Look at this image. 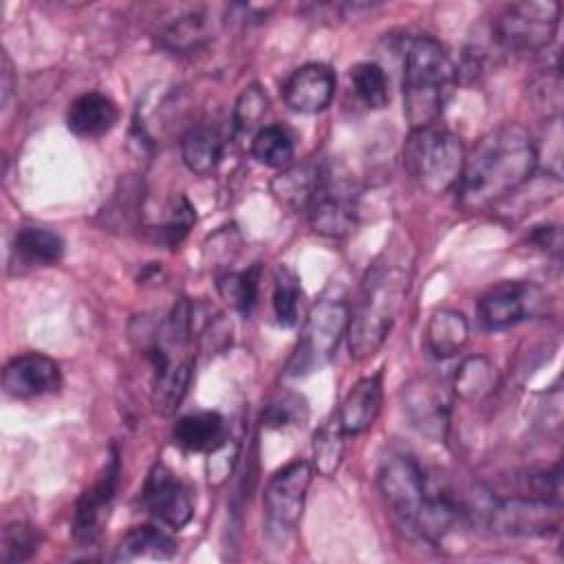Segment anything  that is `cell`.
Returning a JSON list of instances; mask_svg holds the SVG:
<instances>
[{"mask_svg":"<svg viewBox=\"0 0 564 564\" xmlns=\"http://www.w3.org/2000/svg\"><path fill=\"white\" fill-rule=\"evenodd\" d=\"M482 511L485 524L502 535L540 538L555 533L562 522V502L516 494L494 498Z\"/></svg>","mask_w":564,"mask_h":564,"instance_id":"cell-8","label":"cell"},{"mask_svg":"<svg viewBox=\"0 0 564 564\" xmlns=\"http://www.w3.org/2000/svg\"><path fill=\"white\" fill-rule=\"evenodd\" d=\"M469 339V322L460 311L441 308L432 313L425 328V346L436 359L458 355Z\"/></svg>","mask_w":564,"mask_h":564,"instance_id":"cell-20","label":"cell"},{"mask_svg":"<svg viewBox=\"0 0 564 564\" xmlns=\"http://www.w3.org/2000/svg\"><path fill=\"white\" fill-rule=\"evenodd\" d=\"M315 178H317V165L289 167L273 181V194L282 203H286L295 209L306 207L308 196L315 187Z\"/></svg>","mask_w":564,"mask_h":564,"instance_id":"cell-31","label":"cell"},{"mask_svg":"<svg viewBox=\"0 0 564 564\" xmlns=\"http://www.w3.org/2000/svg\"><path fill=\"white\" fill-rule=\"evenodd\" d=\"M496 388H498V370H496L494 361L487 359L485 355L467 357L458 366L456 377H454V392L463 401L478 403V401L491 397Z\"/></svg>","mask_w":564,"mask_h":564,"instance_id":"cell-25","label":"cell"},{"mask_svg":"<svg viewBox=\"0 0 564 564\" xmlns=\"http://www.w3.org/2000/svg\"><path fill=\"white\" fill-rule=\"evenodd\" d=\"M560 24V4L553 0H524L507 4L496 18L491 33L496 42L516 53H535L546 48Z\"/></svg>","mask_w":564,"mask_h":564,"instance_id":"cell-7","label":"cell"},{"mask_svg":"<svg viewBox=\"0 0 564 564\" xmlns=\"http://www.w3.org/2000/svg\"><path fill=\"white\" fill-rule=\"evenodd\" d=\"M300 280L297 275L286 269L278 267L273 278V313L280 326L291 328L297 324V308H300Z\"/></svg>","mask_w":564,"mask_h":564,"instance_id":"cell-32","label":"cell"},{"mask_svg":"<svg viewBox=\"0 0 564 564\" xmlns=\"http://www.w3.org/2000/svg\"><path fill=\"white\" fill-rule=\"evenodd\" d=\"M383 403V386H381V375H370L359 379L348 394L344 397L337 421L344 430L346 436H357L372 427L381 412Z\"/></svg>","mask_w":564,"mask_h":564,"instance_id":"cell-17","label":"cell"},{"mask_svg":"<svg viewBox=\"0 0 564 564\" xmlns=\"http://www.w3.org/2000/svg\"><path fill=\"white\" fill-rule=\"evenodd\" d=\"M225 432V421L214 410H200L181 416L174 423L172 441L183 452H207Z\"/></svg>","mask_w":564,"mask_h":564,"instance_id":"cell-21","label":"cell"},{"mask_svg":"<svg viewBox=\"0 0 564 564\" xmlns=\"http://www.w3.org/2000/svg\"><path fill=\"white\" fill-rule=\"evenodd\" d=\"M176 553V540L165 533L159 527L143 524L130 529L115 553V560H139V557H152V560H167Z\"/></svg>","mask_w":564,"mask_h":564,"instance_id":"cell-23","label":"cell"},{"mask_svg":"<svg viewBox=\"0 0 564 564\" xmlns=\"http://www.w3.org/2000/svg\"><path fill=\"white\" fill-rule=\"evenodd\" d=\"M59 381L57 361L42 352L18 355L2 370V388L13 399H33L53 392Z\"/></svg>","mask_w":564,"mask_h":564,"instance_id":"cell-15","label":"cell"},{"mask_svg":"<svg viewBox=\"0 0 564 564\" xmlns=\"http://www.w3.org/2000/svg\"><path fill=\"white\" fill-rule=\"evenodd\" d=\"M308 410L302 397L297 394H282L275 401H271L262 412V423L267 427H286L302 423L306 419Z\"/></svg>","mask_w":564,"mask_h":564,"instance_id":"cell-35","label":"cell"},{"mask_svg":"<svg viewBox=\"0 0 564 564\" xmlns=\"http://www.w3.org/2000/svg\"><path fill=\"white\" fill-rule=\"evenodd\" d=\"M531 240H533L540 249H544V251H560V245H562L560 229L553 227V225L535 227L533 234H531Z\"/></svg>","mask_w":564,"mask_h":564,"instance_id":"cell-37","label":"cell"},{"mask_svg":"<svg viewBox=\"0 0 564 564\" xmlns=\"http://www.w3.org/2000/svg\"><path fill=\"white\" fill-rule=\"evenodd\" d=\"M359 189L350 172L335 161L317 163L315 187L306 203L311 227L328 238H344L357 223Z\"/></svg>","mask_w":564,"mask_h":564,"instance_id":"cell-5","label":"cell"},{"mask_svg":"<svg viewBox=\"0 0 564 564\" xmlns=\"http://www.w3.org/2000/svg\"><path fill=\"white\" fill-rule=\"evenodd\" d=\"M269 110V99H267V93L258 86V84H251L247 86L238 99H236V106H234V134L236 137H247V134H256L262 126L260 121L264 119Z\"/></svg>","mask_w":564,"mask_h":564,"instance_id":"cell-30","label":"cell"},{"mask_svg":"<svg viewBox=\"0 0 564 564\" xmlns=\"http://www.w3.org/2000/svg\"><path fill=\"white\" fill-rule=\"evenodd\" d=\"M258 267H251L247 271H227L223 275H218L216 280V289L220 293V297L236 308L240 315H249L256 297H258Z\"/></svg>","mask_w":564,"mask_h":564,"instance_id":"cell-27","label":"cell"},{"mask_svg":"<svg viewBox=\"0 0 564 564\" xmlns=\"http://www.w3.org/2000/svg\"><path fill=\"white\" fill-rule=\"evenodd\" d=\"M42 535L37 531V527L29 524V522H11L4 527L2 531V553L0 560L4 564H15V562H26L35 555V551L40 549Z\"/></svg>","mask_w":564,"mask_h":564,"instance_id":"cell-33","label":"cell"},{"mask_svg":"<svg viewBox=\"0 0 564 564\" xmlns=\"http://www.w3.org/2000/svg\"><path fill=\"white\" fill-rule=\"evenodd\" d=\"M377 480L392 518L401 529L412 533L430 494L419 463L405 454H388L381 460Z\"/></svg>","mask_w":564,"mask_h":564,"instance_id":"cell-10","label":"cell"},{"mask_svg":"<svg viewBox=\"0 0 564 564\" xmlns=\"http://www.w3.org/2000/svg\"><path fill=\"white\" fill-rule=\"evenodd\" d=\"M119 119L117 104L104 93H84L75 97L66 112V126L75 137L99 139L115 128Z\"/></svg>","mask_w":564,"mask_h":564,"instance_id":"cell-18","label":"cell"},{"mask_svg":"<svg viewBox=\"0 0 564 564\" xmlns=\"http://www.w3.org/2000/svg\"><path fill=\"white\" fill-rule=\"evenodd\" d=\"M535 165L538 148L522 126L505 123L489 130L465 156L456 185L460 205L482 212L502 203L531 178Z\"/></svg>","mask_w":564,"mask_h":564,"instance_id":"cell-1","label":"cell"},{"mask_svg":"<svg viewBox=\"0 0 564 564\" xmlns=\"http://www.w3.org/2000/svg\"><path fill=\"white\" fill-rule=\"evenodd\" d=\"M207 460H205V469H207V478L212 485H223L229 474L234 471L238 456H240V438L236 434H227L223 432V436L205 452Z\"/></svg>","mask_w":564,"mask_h":564,"instance_id":"cell-34","label":"cell"},{"mask_svg":"<svg viewBox=\"0 0 564 564\" xmlns=\"http://www.w3.org/2000/svg\"><path fill=\"white\" fill-rule=\"evenodd\" d=\"M344 430L337 414L328 419L313 436V469L322 476H333L344 456Z\"/></svg>","mask_w":564,"mask_h":564,"instance_id":"cell-28","label":"cell"},{"mask_svg":"<svg viewBox=\"0 0 564 564\" xmlns=\"http://www.w3.org/2000/svg\"><path fill=\"white\" fill-rule=\"evenodd\" d=\"M141 500L152 518L172 529L185 527L194 516L192 489L163 463L148 471Z\"/></svg>","mask_w":564,"mask_h":564,"instance_id":"cell-12","label":"cell"},{"mask_svg":"<svg viewBox=\"0 0 564 564\" xmlns=\"http://www.w3.org/2000/svg\"><path fill=\"white\" fill-rule=\"evenodd\" d=\"M119 487V456L112 452L97 480L82 494L73 516V540L79 546H95L110 518V509Z\"/></svg>","mask_w":564,"mask_h":564,"instance_id":"cell-11","label":"cell"},{"mask_svg":"<svg viewBox=\"0 0 564 564\" xmlns=\"http://www.w3.org/2000/svg\"><path fill=\"white\" fill-rule=\"evenodd\" d=\"M350 308L341 297H322L313 304L300 330L297 346L286 361V375L302 377L324 368L348 333Z\"/></svg>","mask_w":564,"mask_h":564,"instance_id":"cell-6","label":"cell"},{"mask_svg":"<svg viewBox=\"0 0 564 564\" xmlns=\"http://www.w3.org/2000/svg\"><path fill=\"white\" fill-rule=\"evenodd\" d=\"M13 251L31 267H51L62 260L64 240L44 227H22L13 238Z\"/></svg>","mask_w":564,"mask_h":564,"instance_id":"cell-24","label":"cell"},{"mask_svg":"<svg viewBox=\"0 0 564 564\" xmlns=\"http://www.w3.org/2000/svg\"><path fill=\"white\" fill-rule=\"evenodd\" d=\"M194 223H196L194 207H192L185 198H178L176 205L172 207V212H170L165 225L161 227L163 240H165L170 247L181 245V240L187 236V231L192 229Z\"/></svg>","mask_w":564,"mask_h":564,"instance_id":"cell-36","label":"cell"},{"mask_svg":"<svg viewBox=\"0 0 564 564\" xmlns=\"http://www.w3.org/2000/svg\"><path fill=\"white\" fill-rule=\"evenodd\" d=\"M408 284L410 271L401 260L386 258L372 264L346 333L355 359H368L383 346L405 300Z\"/></svg>","mask_w":564,"mask_h":564,"instance_id":"cell-2","label":"cell"},{"mask_svg":"<svg viewBox=\"0 0 564 564\" xmlns=\"http://www.w3.org/2000/svg\"><path fill=\"white\" fill-rule=\"evenodd\" d=\"M214 35V20L209 18L207 11H187L178 18H174L172 22H167L161 33H159V42L163 48L178 53V55H187L194 53L198 48H203Z\"/></svg>","mask_w":564,"mask_h":564,"instance_id":"cell-19","label":"cell"},{"mask_svg":"<svg viewBox=\"0 0 564 564\" xmlns=\"http://www.w3.org/2000/svg\"><path fill=\"white\" fill-rule=\"evenodd\" d=\"M542 293L529 282H500L478 300V319L487 330H507L535 315Z\"/></svg>","mask_w":564,"mask_h":564,"instance_id":"cell-13","label":"cell"},{"mask_svg":"<svg viewBox=\"0 0 564 564\" xmlns=\"http://www.w3.org/2000/svg\"><path fill=\"white\" fill-rule=\"evenodd\" d=\"M223 148L225 139L214 126H196L181 141V156L189 172L205 176L220 163Z\"/></svg>","mask_w":564,"mask_h":564,"instance_id":"cell-22","label":"cell"},{"mask_svg":"<svg viewBox=\"0 0 564 564\" xmlns=\"http://www.w3.org/2000/svg\"><path fill=\"white\" fill-rule=\"evenodd\" d=\"M403 412L410 423L432 441H443L449 427V392L432 377H416L403 386Z\"/></svg>","mask_w":564,"mask_h":564,"instance_id":"cell-14","label":"cell"},{"mask_svg":"<svg viewBox=\"0 0 564 564\" xmlns=\"http://www.w3.org/2000/svg\"><path fill=\"white\" fill-rule=\"evenodd\" d=\"M350 84L359 101L372 110H379L388 104V77L383 68L375 62H361L350 68Z\"/></svg>","mask_w":564,"mask_h":564,"instance_id":"cell-29","label":"cell"},{"mask_svg":"<svg viewBox=\"0 0 564 564\" xmlns=\"http://www.w3.org/2000/svg\"><path fill=\"white\" fill-rule=\"evenodd\" d=\"M251 154L258 163L275 170H286L293 163V137L289 134L286 128L271 123L262 126L253 137H251Z\"/></svg>","mask_w":564,"mask_h":564,"instance_id":"cell-26","label":"cell"},{"mask_svg":"<svg viewBox=\"0 0 564 564\" xmlns=\"http://www.w3.org/2000/svg\"><path fill=\"white\" fill-rule=\"evenodd\" d=\"M313 467L306 460H293L278 469L264 489V524L269 538L284 542L300 524Z\"/></svg>","mask_w":564,"mask_h":564,"instance_id":"cell-9","label":"cell"},{"mask_svg":"<svg viewBox=\"0 0 564 564\" xmlns=\"http://www.w3.org/2000/svg\"><path fill=\"white\" fill-rule=\"evenodd\" d=\"M465 145L449 132L434 126L412 130L405 143V167L416 185L432 194H447L460 181L465 167Z\"/></svg>","mask_w":564,"mask_h":564,"instance_id":"cell-4","label":"cell"},{"mask_svg":"<svg viewBox=\"0 0 564 564\" xmlns=\"http://www.w3.org/2000/svg\"><path fill=\"white\" fill-rule=\"evenodd\" d=\"M335 95V75L324 64H304L295 68L282 86L284 104L302 115L322 112Z\"/></svg>","mask_w":564,"mask_h":564,"instance_id":"cell-16","label":"cell"},{"mask_svg":"<svg viewBox=\"0 0 564 564\" xmlns=\"http://www.w3.org/2000/svg\"><path fill=\"white\" fill-rule=\"evenodd\" d=\"M458 70L447 51L430 35L408 42L403 55V115L412 130L430 128L449 101Z\"/></svg>","mask_w":564,"mask_h":564,"instance_id":"cell-3","label":"cell"}]
</instances>
